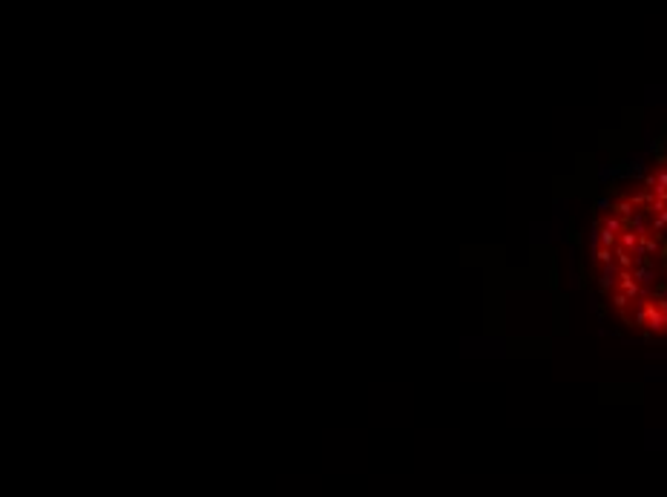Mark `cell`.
Wrapping results in <instances>:
<instances>
[{"instance_id":"obj_1","label":"cell","mask_w":667,"mask_h":497,"mask_svg":"<svg viewBox=\"0 0 667 497\" xmlns=\"http://www.w3.org/2000/svg\"><path fill=\"white\" fill-rule=\"evenodd\" d=\"M647 328L653 330V334L667 330V313L661 311L656 302H647Z\"/></svg>"},{"instance_id":"obj_2","label":"cell","mask_w":667,"mask_h":497,"mask_svg":"<svg viewBox=\"0 0 667 497\" xmlns=\"http://www.w3.org/2000/svg\"><path fill=\"white\" fill-rule=\"evenodd\" d=\"M633 276H636V282L647 291V287H653L656 284V279H658V270H656V265H639V267H633Z\"/></svg>"},{"instance_id":"obj_3","label":"cell","mask_w":667,"mask_h":497,"mask_svg":"<svg viewBox=\"0 0 667 497\" xmlns=\"http://www.w3.org/2000/svg\"><path fill=\"white\" fill-rule=\"evenodd\" d=\"M664 230H667V207H664V210H658V213H653V216H650V233L661 239V233H664Z\"/></svg>"},{"instance_id":"obj_4","label":"cell","mask_w":667,"mask_h":497,"mask_svg":"<svg viewBox=\"0 0 667 497\" xmlns=\"http://www.w3.org/2000/svg\"><path fill=\"white\" fill-rule=\"evenodd\" d=\"M598 241H601V247H615V244H618V233L601 227V230H598Z\"/></svg>"},{"instance_id":"obj_5","label":"cell","mask_w":667,"mask_h":497,"mask_svg":"<svg viewBox=\"0 0 667 497\" xmlns=\"http://www.w3.org/2000/svg\"><path fill=\"white\" fill-rule=\"evenodd\" d=\"M633 207H636L633 201H618V204H615V213L621 216V219H630V216H633Z\"/></svg>"},{"instance_id":"obj_6","label":"cell","mask_w":667,"mask_h":497,"mask_svg":"<svg viewBox=\"0 0 667 497\" xmlns=\"http://www.w3.org/2000/svg\"><path fill=\"white\" fill-rule=\"evenodd\" d=\"M596 259L601 262V265H607V262H613V259H615V250H613V247H601V250L596 253Z\"/></svg>"},{"instance_id":"obj_7","label":"cell","mask_w":667,"mask_h":497,"mask_svg":"<svg viewBox=\"0 0 667 497\" xmlns=\"http://www.w3.org/2000/svg\"><path fill=\"white\" fill-rule=\"evenodd\" d=\"M627 302H633V299H630V296H627L624 291H621V293H615V296H613V305L618 308V311H627Z\"/></svg>"},{"instance_id":"obj_8","label":"cell","mask_w":667,"mask_h":497,"mask_svg":"<svg viewBox=\"0 0 667 497\" xmlns=\"http://www.w3.org/2000/svg\"><path fill=\"white\" fill-rule=\"evenodd\" d=\"M656 305H658V308H661V311H664V313H667V293H664V296H661V293H658V299H656Z\"/></svg>"},{"instance_id":"obj_9","label":"cell","mask_w":667,"mask_h":497,"mask_svg":"<svg viewBox=\"0 0 667 497\" xmlns=\"http://www.w3.org/2000/svg\"><path fill=\"white\" fill-rule=\"evenodd\" d=\"M658 164H661V167H667V152H664V155H658Z\"/></svg>"},{"instance_id":"obj_10","label":"cell","mask_w":667,"mask_h":497,"mask_svg":"<svg viewBox=\"0 0 667 497\" xmlns=\"http://www.w3.org/2000/svg\"><path fill=\"white\" fill-rule=\"evenodd\" d=\"M658 293H667V287H664V291H658Z\"/></svg>"},{"instance_id":"obj_11","label":"cell","mask_w":667,"mask_h":497,"mask_svg":"<svg viewBox=\"0 0 667 497\" xmlns=\"http://www.w3.org/2000/svg\"><path fill=\"white\" fill-rule=\"evenodd\" d=\"M664 262H667V259H664Z\"/></svg>"}]
</instances>
